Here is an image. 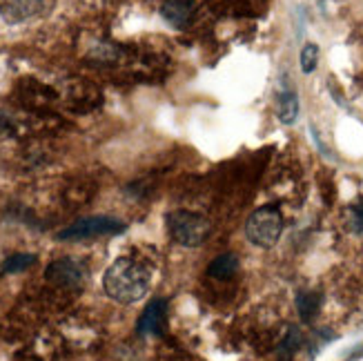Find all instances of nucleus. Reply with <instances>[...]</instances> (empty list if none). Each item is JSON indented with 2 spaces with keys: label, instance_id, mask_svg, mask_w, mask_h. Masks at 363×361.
Here are the masks:
<instances>
[{
  "label": "nucleus",
  "instance_id": "obj_1",
  "mask_svg": "<svg viewBox=\"0 0 363 361\" xmlns=\"http://www.w3.org/2000/svg\"><path fill=\"white\" fill-rule=\"evenodd\" d=\"M152 284V270L150 265L132 259V257H121L116 259L103 277V288L105 294L112 301L130 306L140 301L147 294Z\"/></svg>",
  "mask_w": 363,
  "mask_h": 361
},
{
  "label": "nucleus",
  "instance_id": "obj_2",
  "mask_svg": "<svg viewBox=\"0 0 363 361\" xmlns=\"http://www.w3.org/2000/svg\"><path fill=\"white\" fill-rule=\"evenodd\" d=\"M212 223L208 216L189 210H177L167 214V234L183 248H199L210 237Z\"/></svg>",
  "mask_w": 363,
  "mask_h": 361
},
{
  "label": "nucleus",
  "instance_id": "obj_3",
  "mask_svg": "<svg viewBox=\"0 0 363 361\" xmlns=\"http://www.w3.org/2000/svg\"><path fill=\"white\" fill-rule=\"evenodd\" d=\"M283 232V216L274 206H263L252 212L245 223V237L257 248H274Z\"/></svg>",
  "mask_w": 363,
  "mask_h": 361
},
{
  "label": "nucleus",
  "instance_id": "obj_4",
  "mask_svg": "<svg viewBox=\"0 0 363 361\" xmlns=\"http://www.w3.org/2000/svg\"><path fill=\"white\" fill-rule=\"evenodd\" d=\"M128 230L121 218L96 214V216H83L76 218L72 226L60 230L58 239L60 241H85V239H96V237H112V234H121Z\"/></svg>",
  "mask_w": 363,
  "mask_h": 361
},
{
  "label": "nucleus",
  "instance_id": "obj_5",
  "mask_svg": "<svg viewBox=\"0 0 363 361\" xmlns=\"http://www.w3.org/2000/svg\"><path fill=\"white\" fill-rule=\"evenodd\" d=\"M45 279L58 288H69V290L83 288V284L87 281V265L78 259L62 257L47 265Z\"/></svg>",
  "mask_w": 363,
  "mask_h": 361
},
{
  "label": "nucleus",
  "instance_id": "obj_6",
  "mask_svg": "<svg viewBox=\"0 0 363 361\" xmlns=\"http://www.w3.org/2000/svg\"><path fill=\"white\" fill-rule=\"evenodd\" d=\"M54 0H0V16L7 23H25L50 13Z\"/></svg>",
  "mask_w": 363,
  "mask_h": 361
},
{
  "label": "nucleus",
  "instance_id": "obj_7",
  "mask_svg": "<svg viewBox=\"0 0 363 361\" xmlns=\"http://www.w3.org/2000/svg\"><path fill=\"white\" fill-rule=\"evenodd\" d=\"M165 326H167V301L154 299L140 312V317L136 321V333L140 337H163Z\"/></svg>",
  "mask_w": 363,
  "mask_h": 361
},
{
  "label": "nucleus",
  "instance_id": "obj_8",
  "mask_svg": "<svg viewBox=\"0 0 363 361\" xmlns=\"http://www.w3.org/2000/svg\"><path fill=\"white\" fill-rule=\"evenodd\" d=\"M196 13V0H163L161 16L174 29H185Z\"/></svg>",
  "mask_w": 363,
  "mask_h": 361
},
{
  "label": "nucleus",
  "instance_id": "obj_9",
  "mask_svg": "<svg viewBox=\"0 0 363 361\" xmlns=\"http://www.w3.org/2000/svg\"><path fill=\"white\" fill-rule=\"evenodd\" d=\"M239 272V257L232 255V252H225L216 257L210 265H208V274L218 279V281H230L236 277Z\"/></svg>",
  "mask_w": 363,
  "mask_h": 361
},
{
  "label": "nucleus",
  "instance_id": "obj_10",
  "mask_svg": "<svg viewBox=\"0 0 363 361\" xmlns=\"http://www.w3.org/2000/svg\"><path fill=\"white\" fill-rule=\"evenodd\" d=\"M319 306H321V292H314V290L298 292L296 308H298V315H301L303 321H312L314 317H317Z\"/></svg>",
  "mask_w": 363,
  "mask_h": 361
},
{
  "label": "nucleus",
  "instance_id": "obj_11",
  "mask_svg": "<svg viewBox=\"0 0 363 361\" xmlns=\"http://www.w3.org/2000/svg\"><path fill=\"white\" fill-rule=\"evenodd\" d=\"M298 116V99L294 91H283L281 94V101H279V118L281 123H294Z\"/></svg>",
  "mask_w": 363,
  "mask_h": 361
},
{
  "label": "nucleus",
  "instance_id": "obj_12",
  "mask_svg": "<svg viewBox=\"0 0 363 361\" xmlns=\"http://www.w3.org/2000/svg\"><path fill=\"white\" fill-rule=\"evenodd\" d=\"M34 263H36V255L16 252V255L7 257V259L3 261V265H0V270H3L5 274H16V272H23V270L31 268Z\"/></svg>",
  "mask_w": 363,
  "mask_h": 361
},
{
  "label": "nucleus",
  "instance_id": "obj_13",
  "mask_svg": "<svg viewBox=\"0 0 363 361\" xmlns=\"http://www.w3.org/2000/svg\"><path fill=\"white\" fill-rule=\"evenodd\" d=\"M317 62H319V47L314 43H308L301 50V70H303V74H312L314 70H317Z\"/></svg>",
  "mask_w": 363,
  "mask_h": 361
},
{
  "label": "nucleus",
  "instance_id": "obj_14",
  "mask_svg": "<svg viewBox=\"0 0 363 361\" xmlns=\"http://www.w3.org/2000/svg\"><path fill=\"white\" fill-rule=\"evenodd\" d=\"M298 346H301V333H298L296 328H290V333H288L286 341L281 343L279 352H281V355H286V357H290L294 350H298Z\"/></svg>",
  "mask_w": 363,
  "mask_h": 361
},
{
  "label": "nucleus",
  "instance_id": "obj_15",
  "mask_svg": "<svg viewBox=\"0 0 363 361\" xmlns=\"http://www.w3.org/2000/svg\"><path fill=\"white\" fill-rule=\"evenodd\" d=\"M350 228L357 234H363V201L354 203L350 210Z\"/></svg>",
  "mask_w": 363,
  "mask_h": 361
}]
</instances>
